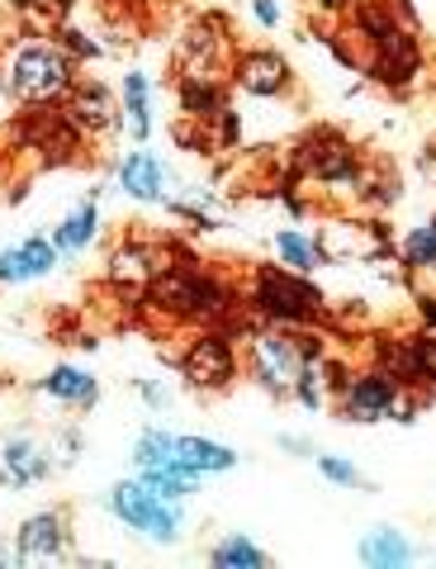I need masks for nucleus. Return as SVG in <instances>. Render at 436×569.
<instances>
[{
	"instance_id": "nucleus-16",
	"label": "nucleus",
	"mask_w": 436,
	"mask_h": 569,
	"mask_svg": "<svg viewBox=\"0 0 436 569\" xmlns=\"http://www.w3.org/2000/svg\"><path fill=\"white\" fill-rule=\"evenodd\" d=\"M52 470L48 447H39L33 437H6L0 441V485L10 489H29Z\"/></svg>"
},
{
	"instance_id": "nucleus-28",
	"label": "nucleus",
	"mask_w": 436,
	"mask_h": 569,
	"mask_svg": "<svg viewBox=\"0 0 436 569\" xmlns=\"http://www.w3.org/2000/svg\"><path fill=\"white\" fill-rule=\"evenodd\" d=\"M20 261H24V276H29V280H39V276H52V271H58L62 252L52 247V238H39V233H33V238L20 242Z\"/></svg>"
},
{
	"instance_id": "nucleus-1",
	"label": "nucleus",
	"mask_w": 436,
	"mask_h": 569,
	"mask_svg": "<svg viewBox=\"0 0 436 569\" xmlns=\"http://www.w3.org/2000/svg\"><path fill=\"white\" fill-rule=\"evenodd\" d=\"M233 299H237V290H229L219 276H209L200 261H171L143 290V305L152 313L171 318V323H195V328L229 323Z\"/></svg>"
},
{
	"instance_id": "nucleus-12",
	"label": "nucleus",
	"mask_w": 436,
	"mask_h": 569,
	"mask_svg": "<svg viewBox=\"0 0 436 569\" xmlns=\"http://www.w3.org/2000/svg\"><path fill=\"white\" fill-rule=\"evenodd\" d=\"M176 104H181V114L185 119H214L223 104H229V77L214 67H181V77H176Z\"/></svg>"
},
{
	"instance_id": "nucleus-8",
	"label": "nucleus",
	"mask_w": 436,
	"mask_h": 569,
	"mask_svg": "<svg viewBox=\"0 0 436 569\" xmlns=\"http://www.w3.org/2000/svg\"><path fill=\"white\" fill-rule=\"evenodd\" d=\"M361 77L375 81V86H385V91L404 96L408 86L423 77V39H417V29L404 24V29H394V33H385L379 43L365 48Z\"/></svg>"
},
{
	"instance_id": "nucleus-32",
	"label": "nucleus",
	"mask_w": 436,
	"mask_h": 569,
	"mask_svg": "<svg viewBox=\"0 0 436 569\" xmlns=\"http://www.w3.org/2000/svg\"><path fill=\"white\" fill-rule=\"evenodd\" d=\"M24 261H20V247H0V284H24Z\"/></svg>"
},
{
	"instance_id": "nucleus-20",
	"label": "nucleus",
	"mask_w": 436,
	"mask_h": 569,
	"mask_svg": "<svg viewBox=\"0 0 436 569\" xmlns=\"http://www.w3.org/2000/svg\"><path fill=\"white\" fill-rule=\"evenodd\" d=\"M356 556H361L365 569H404L413 560V541L398 527H375V531L361 537Z\"/></svg>"
},
{
	"instance_id": "nucleus-10",
	"label": "nucleus",
	"mask_w": 436,
	"mask_h": 569,
	"mask_svg": "<svg viewBox=\"0 0 436 569\" xmlns=\"http://www.w3.org/2000/svg\"><path fill=\"white\" fill-rule=\"evenodd\" d=\"M394 395H398V380H389L379 366H365V370H352V376H346L342 395L333 403L346 422H385L389 408H394Z\"/></svg>"
},
{
	"instance_id": "nucleus-29",
	"label": "nucleus",
	"mask_w": 436,
	"mask_h": 569,
	"mask_svg": "<svg viewBox=\"0 0 436 569\" xmlns=\"http://www.w3.org/2000/svg\"><path fill=\"white\" fill-rule=\"evenodd\" d=\"M313 460H318V475L327 479V485H337V489H371V479H365L346 456H327L323 451V456H313Z\"/></svg>"
},
{
	"instance_id": "nucleus-33",
	"label": "nucleus",
	"mask_w": 436,
	"mask_h": 569,
	"mask_svg": "<svg viewBox=\"0 0 436 569\" xmlns=\"http://www.w3.org/2000/svg\"><path fill=\"white\" fill-rule=\"evenodd\" d=\"M62 43H67V52H77V58H95V52H100L81 29H62Z\"/></svg>"
},
{
	"instance_id": "nucleus-35",
	"label": "nucleus",
	"mask_w": 436,
	"mask_h": 569,
	"mask_svg": "<svg viewBox=\"0 0 436 569\" xmlns=\"http://www.w3.org/2000/svg\"><path fill=\"white\" fill-rule=\"evenodd\" d=\"M417 323L423 332H436V295H417Z\"/></svg>"
},
{
	"instance_id": "nucleus-21",
	"label": "nucleus",
	"mask_w": 436,
	"mask_h": 569,
	"mask_svg": "<svg viewBox=\"0 0 436 569\" xmlns=\"http://www.w3.org/2000/svg\"><path fill=\"white\" fill-rule=\"evenodd\" d=\"M95 228H100V204H95V194H85V200L52 228V247H58L62 257H81L85 247L95 242Z\"/></svg>"
},
{
	"instance_id": "nucleus-30",
	"label": "nucleus",
	"mask_w": 436,
	"mask_h": 569,
	"mask_svg": "<svg viewBox=\"0 0 436 569\" xmlns=\"http://www.w3.org/2000/svg\"><path fill=\"white\" fill-rule=\"evenodd\" d=\"M204 123H214V133L204 138V148H214V152H233L237 148V138H242V119L233 104H223V110L214 119H204Z\"/></svg>"
},
{
	"instance_id": "nucleus-41",
	"label": "nucleus",
	"mask_w": 436,
	"mask_h": 569,
	"mask_svg": "<svg viewBox=\"0 0 436 569\" xmlns=\"http://www.w3.org/2000/svg\"><path fill=\"white\" fill-rule=\"evenodd\" d=\"M10 6H14V10H33V0H10Z\"/></svg>"
},
{
	"instance_id": "nucleus-23",
	"label": "nucleus",
	"mask_w": 436,
	"mask_h": 569,
	"mask_svg": "<svg viewBox=\"0 0 436 569\" xmlns=\"http://www.w3.org/2000/svg\"><path fill=\"white\" fill-rule=\"evenodd\" d=\"M119 110H124V129L138 138V142H148L152 133V81L143 77V71H129L124 86H119Z\"/></svg>"
},
{
	"instance_id": "nucleus-26",
	"label": "nucleus",
	"mask_w": 436,
	"mask_h": 569,
	"mask_svg": "<svg viewBox=\"0 0 436 569\" xmlns=\"http://www.w3.org/2000/svg\"><path fill=\"white\" fill-rule=\"evenodd\" d=\"M133 466L138 470H162V466H181L176 456V432H162V427H143L133 441Z\"/></svg>"
},
{
	"instance_id": "nucleus-17",
	"label": "nucleus",
	"mask_w": 436,
	"mask_h": 569,
	"mask_svg": "<svg viewBox=\"0 0 436 569\" xmlns=\"http://www.w3.org/2000/svg\"><path fill=\"white\" fill-rule=\"evenodd\" d=\"M171 266L166 247H148V242H119L110 252V280L114 284H133V290H148V280L156 271Z\"/></svg>"
},
{
	"instance_id": "nucleus-9",
	"label": "nucleus",
	"mask_w": 436,
	"mask_h": 569,
	"mask_svg": "<svg viewBox=\"0 0 436 569\" xmlns=\"http://www.w3.org/2000/svg\"><path fill=\"white\" fill-rule=\"evenodd\" d=\"M233 86L237 91H247L256 100H290L294 86H300V77H294V67L285 52L275 48H242L233 58Z\"/></svg>"
},
{
	"instance_id": "nucleus-39",
	"label": "nucleus",
	"mask_w": 436,
	"mask_h": 569,
	"mask_svg": "<svg viewBox=\"0 0 436 569\" xmlns=\"http://www.w3.org/2000/svg\"><path fill=\"white\" fill-rule=\"evenodd\" d=\"M0 565H20V550H14V546H0Z\"/></svg>"
},
{
	"instance_id": "nucleus-25",
	"label": "nucleus",
	"mask_w": 436,
	"mask_h": 569,
	"mask_svg": "<svg viewBox=\"0 0 436 569\" xmlns=\"http://www.w3.org/2000/svg\"><path fill=\"white\" fill-rule=\"evenodd\" d=\"M209 565L214 569H266L271 565V556L261 550L252 537H242V531H229L214 550H209Z\"/></svg>"
},
{
	"instance_id": "nucleus-11",
	"label": "nucleus",
	"mask_w": 436,
	"mask_h": 569,
	"mask_svg": "<svg viewBox=\"0 0 436 569\" xmlns=\"http://www.w3.org/2000/svg\"><path fill=\"white\" fill-rule=\"evenodd\" d=\"M62 100H67L62 114L77 123L81 138L124 129V110H119V96L110 91V86H100V81H72V91H67Z\"/></svg>"
},
{
	"instance_id": "nucleus-36",
	"label": "nucleus",
	"mask_w": 436,
	"mask_h": 569,
	"mask_svg": "<svg viewBox=\"0 0 436 569\" xmlns=\"http://www.w3.org/2000/svg\"><path fill=\"white\" fill-rule=\"evenodd\" d=\"M138 395L148 399V408H166V403H171L166 389H162V385H152V380H138Z\"/></svg>"
},
{
	"instance_id": "nucleus-5",
	"label": "nucleus",
	"mask_w": 436,
	"mask_h": 569,
	"mask_svg": "<svg viewBox=\"0 0 436 569\" xmlns=\"http://www.w3.org/2000/svg\"><path fill=\"white\" fill-rule=\"evenodd\" d=\"M110 512L156 546H176L185 531V503H171V498L152 493L143 479H119L110 489Z\"/></svg>"
},
{
	"instance_id": "nucleus-37",
	"label": "nucleus",
	"mask_w": 436,
	"mask_h": 569,
	"mask_svg": "<svg viewBox=\"0 0 436 569\" xmlns=\"http://www.w3.org/2000/svg\"><path fill=\"white\" fill-rule=\"evenodd\" d=\"M308 6H313V10H323L327 20H342V14L352 10V0H308Z\"/></svg>"
},
{
	"instance_id": "nucleus-2",
	"label": "nucleus",
	"mask_w": 436,
	"mask_h": 569,
	"mask_svg": "<svg viewBox=\"0 0 436 569\" xmlns=\"http://www.w3.org/2000/svg\"><path fill=\"white\" fill-rule=\"evenodd\" d=\"M247 309L266 328H318L327 318V299L308 276L290 271V266H256L247 280Z\"/></svg>"
},
{
	"instance_id": "nucleus-4",
	"label": "nucleus",
	"mask_w": 436,
	"mask_h": 569,
	"mask_svg": "<svg viewBox=\"0 0 436 569\" xmlns=\"http://www.w3.org/2000/svg\"><path fill=\"white\" fill-rule=\"evenodd\" d=\"M313 356H327L318 332H308V328H300V332L261 328L247 342V370H252V380L266 389L271 399H290L294 376H300V366L313 361Z\"/></svg>"
},
{
	"instance_id": "nucleus-19",
	"label": "nucleus",
	"mask_w": 436,
	"mask_h": 569,
	"mask_svg": "<svg viewBox=\"0 0 436 569\" xmlns=\"http://www.w3.org/2000/svg\"><path fill=\"white\" fill-rule=\"evenodd\" d=\"M39 389L48 399L67 403V408H95L100 403V380L91 376V370H81V366H52L48 376L39 380Z\"/></svg>"
},
{
	"instance_id": "nucleus-7",
	"label": "nucleus",
	"mask_w": 436,
	"mask_h": 569,
	"mask_svg": "<svg viewBox=\"0 0 436 569\" xmlns=\"http://www.w3.org/2000/svg\"><path fill=\"white\" fill-rule=\"evenodd\" d=\"M176 366H181V380L195 389V395H223V389L237 380L242 356H237V347H233L229 332L200 328V332L185 342V351H181Z\"/></svg>"
},
{
	"instance_id": "nucleus-6",
	"label": "nucleus",
	"mask_w": 436,
	"mask_h": 569,
	"mask_svg": "<svg viewBox=\"0 0 436 569\" xmlns=\"http://www.w3.org/2000/svg\"><path fill=\"white\" fill-rule=\"evenodd\" d=\"M72 58L58 48V43H48V39H33L24 43L20 52H14V62H10V91L14 100H24V104H58L67 91H72Z\"/></svg>"
},
{
	"instance_id": "nucleus-13",
	"label": "nucleus",
	"mask_w": 436,
	"mask_h": 569,
	"mask_svg": "<svg viewBox=\"0 0 436 569\" xmlns=\"http://www.w3.org/2000/svg\"><path fill=\"white\" fill-rule=\"evenodd\" d=\"M14 550H20V565H43V560H62L67 556V512L48 508L24 518V527L14 531Z\"/></svg>"
},
{
	"instance_id": "nucleus-31",
	"label": "nucleus",
	"mask_w": 436,
	"mask_h": 569,
	"mask_svg": "<svg viewBox=\"0 0 436 569\" xmlns=\"http://www.w3.org/2000/svg\"><path fill=\"white\" fill-rule=\"evenodd\" d=\"M408 342H413V356H417V366H423V380L436 389V332H408Z\"/></svg>"
},
{
	"instance_id": "nucleus-22",
	"label": "nucleus",
	"mask_w": 436,
	"mask_h": 569,
	"mask_svg": "<svg viewBox=\"0 0 436 569\" xmlns=\"http://www.w3.org/2000/svg\"><path fill=\"white\" fill-rule=\"evenodd\" d=\"M176 456H181V466L195 470L200 479L237 470V451L223 447V441H209V437H176Z\"/></svg>"
},
{
	"instance_id": "nucleus-38",
	"label": "nucleus",
	"mask_w": 436,
	"mask_h": 569,
	"mask_svg": "<svg viewBox=\"0 0 436 569\" xmlns=\"http://www.w3.org/2000/svg\"><path fill=\"white\" fill-rule=\"evenodd\" d=\"M281 447H285V451H294V456H313V447H308L304 437H281Z\"/></svg>"
},
{
	"instance_id": "nucleus-40",
	"label": "nucleus",
	"mask_w": 436,
	"mask_h": 569,
	"mask_svg": "<svg viewBox=\"0 0 436 569\" xmlns=\"http://www.w3.org/2000/svg\"><path fill=\"white\" fill-rule=\"evenodd\" d=\"M423 167H427V176H436V152H427V162H423Z\"/></svg>"
},
{
	"instance_id": "nucleus-34",
	"label": "nucleus",
	"mask_w": 436,
	"mask_h": 569,
	"mask_svg": "<svg viewBox=\"0 0 436 569\" xmlns=\"http://www.w3.org/2000/svg\"><path fill=\"white\" fill-rule=\"evenodd\" d=\"M252 14H256V20L266 24V29H275V24L285 20V14H281V0H252Z\"/></svg>"
},
{
	"instance_id": "nucleus-15",
	"label": "nucleus",
	"mask_w": 436,
	"mask_h": 569,
	"mask_svg": "<svg viewBox=\"0 0 436 569\" xmlns=\"http://www.w3.org/2000/svg\"><path fill=\"white\" fill-rule=\"evenodd\" d=\"M323 257L333 261V257H356V261H379V257H389L394 252V242L389 233L379 223H337V228H323Z\"/></svg>"
},
{
	"instance_id": "nucleus-18",
	"label": "nucleus",
	"mask_w": 436,
	"mask_h": 569,
	"mask_svg": "<svg viewBox=\"0 0 436 569\" xmlns=\"http://www.w3.org/2000/svg\"><path fill=\"white\" fill-rule=\"evenodd\" d=\"M119 190H124L129 200L162 204L166 200V167H162V157L148 152V148L129 152L124 162H119Z\"/></svg>"
},
{
	"instance_id": "nucleus-14",
	"label": "nucleus",
	"mask_w": 436,
	"mask_h": 569,
	"mask_svg": "<svg viewBox=\"0 0 436 569\" xmlns=\"http://www.w3.org/2000/svg\"><path fill=\"white\" fill-rule=\"evenodd\" d=\"M229 48H233L229 20H223V14H200V20L181 33V67H214V71H223Z\"/></svg>"
},
{
	"instance_id": "nucleus-3",
	"label": "nucleus",
	"mask_w": 436,
	"mask_h": 569,
	"mask_svg": "<svg viewBox=\"0 0 436 569\" xmlns=\"http://www.w3.org/2000/svg\"><path fill=\"white\" fill-rule=\"evenodd\" d=\"M365 152L337 129H308L290 148V181H318L337 194H352L361 181Z\"/></svg>"
},
{
	"instance_id": "nucleus-24",
	"label": "nucleus",
	"mask_w": 436,
	"mask_h": 569,
	"mask_svg": "<svg viewBox=\"0 0 436 569\" xmlns=\"http://www.w3.org/2000/svg\"><path fill=\"white\" fill-rule=\"evenodd\" d=\"M271 247H275V257H281V266H290V271H300V276H313L318 266H327L318 238L300 233V228H281V233L271 238Z\"/></svg>"
},
{
	"instance_id": "nucleus-42",
	"label": "nucleus",
	"mask_w": 436,
	"mask_h": 569,
	"mask_svg": "<svg viewBox=\"0 0 436 569\" xmlns=\"http://www.w3.org/2000/svg\"><path fill=\"white\" fill-rule=\"evenodd\" d=\"M427 223H432V228H436V213H432V219H427Z\"/></svg>"
},
{
	"instance_id": "nucleus-27",
	"label": "nucleus",
	"mask_w": 436,
	"mask_h": 569,
	"mask_svg": "<svg viewBox=\"0 0 436 569\" xmlns=\"http://www.w3.org/2000/svg\"><path fill=\"white\" fill-rule=\"evenodd\" d=\"M398 257H404L413 276H436V228L432 223L408 228V238L398 242Z\"/></svg>"
}]
</instances>
